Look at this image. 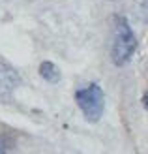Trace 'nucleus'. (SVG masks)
Returning a JSON list of instances; mask_svg holds the SVG:
<instances>
[{"instance_id": "nucleus-7", "label": "nucleus", "mask_w": 148, "mask_h": 154, "mask_svg": "<svg viewBox=\"0 0 148 154\" xmlns=\"http://www.w3.org/2000/svg\"><path fill=\"white\" fill-rule=\"evenodd\" d=\"M143 105H144L146 109H148V90L144 92V96H143Z\"/></svg>"}, {"instance_id": "nucleus-2", "label": "nucleus", "mask_w": 148, "mask_h": 154, "mask_svg": "<svg viewBox=\"0 0 148 154\" xmlns=\"http://www.w3.org/2000/svg\"><path fill=\"white\" fill-rule=\"evenodd\" d=\"M75 102L79 105V109L83 111L84 119L88 122H98L103 117L105 111V96L99 85L92 83L86 88H81L75 92Z\"/></svg>"}, {"instance_id": "nucleus-4", "label": "nucleus", "mask_w": 148, "mask_h": 154, "mask_svg": "<svg viewBox=\"0 0 148 154\" xmlns=\"http://www.w3.org/2000/svg\"><path fill=\"white\" fill-rule=\"evenodd\" d=\"M40 75H41V79H45L47 83H58L60 81V70L56 66H54L53 62H47V60H45V62H41L40 64Z\"/></svg>"}, {"instance_id": "nucleus-6", "label": "nucleus", "mask_w": 148, "mask_h": 154, "mask_svg": "<svg viewBox=\"0 0 148 154\" xmlns=\"http://www.w3.org/2000/svg\"><path fill=\"white\" fill-rule=\"evenodd\" d=\"M8 147H10V143H8V139L0 135V154H6V152H8Z\"/></svg>"}, {"instance_id": "nucleus-1", "label": "nucleus", "mask_w": 148, "mask_h": 154, "mask_svg": "<svg viewBox=\"0 0 148 154\" xmlns=\"http://www.w3.org/2000/svg\"><path fill=\"white\" fill-rule=\"evenodd\" d=\"M114 26H113V47H111V58L116 66L126 64L128 60L133 57V53L137 51V38L131 30L129 23L114 15Z\"/></svg>"}, {"instance_id": "nucleus-5", "label": "nucleus", "mask_w": 148, "mask_h": 154, "mask_svg": "<svg viewBox=\"0 0 148 154\" xmlns=\"http://www.w3.org/2000/svg\"><path fill=\"white\" fill-rule=\"evenodd\" d=\"M139 10H141V17L148 23V0H141V6H139Z\"/></svg>"}, {"instance_id": "nucleus-3", "label": "nucleus", "mask_w": 148, "mask_h": 154, "mask_svg": "<svg viewBox=\"0 0 148 154\" xmlns=\"http://www.w3.org/2000/svg\"><path fill=\"white\" fill-rule=\"evenodd\" d=\"M19 85H21L19 73L10 64L0 62V100H8Z\"/></svg>"}]
</instances>
